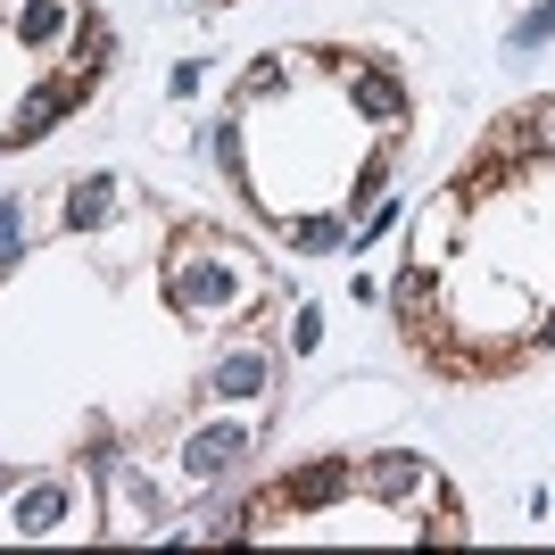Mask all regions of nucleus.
<instances>
[{
  "label": "nucleus",
  "mask_w": 555,
  "mask_h": 555,
  "mask_svg": "<svg viewBox=\"0 0 555 555\" xmlns=\"http://www.w3.org/2000/svg\"><path fill=\"white\" fill-rule=\"evenodd\" d=\"M175 307L183 315H224V307H249L257 299V282L241 274V249H191L175 257Z\"/></svg>",
  "instance_id": "1"
},
{
  "label": "nucleus",
  "mask_w": 555,
  "mask_h": 555,
  "mask_svg": "<svg viewBox=\"0 0 555 555\" xmlns=\"http://www.w3.org/2000/svg\"><path fill=\"white\" fill-rule=\"evenodd\" d=\"M83 92H92V59H83V67H67L59 83H42V92H25V108H17V125H9V141H42Z\"/></svg>",
  "instance_id": "2"
},
{
  "label": "nucleus",
  "mask_w": 555,
  "mask_h": 555,
  "mask_svg": "<svg viewBox=\"0 0 555 555\" xmlns=\"http://www.w3.org/2000/svg\"><path fill=\"white\" fill-rule=\"evenodd\" d=\"M348 108L365 116V125H382V133H398L415 100H406V83H398L390 67H348Z\"/></svg>",
  "instance_id": "3"
},
{
  "label": "nucleus",
  "mask_w": 555,
  "mask_h": 555,
  "mask_svg": "<svg viewBox=\"0 0 555 555\" xmlns=\"http://www.w3.org/2000/svg\"><path fill=\"white\" fill-rule=\"evenodd\" d=\"M67 506H75V489L42 473V481H25L17 498H9V531H17V539H50L59 522H67Z\"/></svg>",
  "instance_id": "4"
},
{
  "label": "nucleus",
  "mask_w": 555,
  "mask_h": 555,
  "mask_svg": "<svg viewBox=\"0 0 555 555\" xmlns=\"http://www.w3.org/2000/svg\"><path fill=\"white\" fill-rule=\"evenodd\" d=\"M241 456H249V431H241V423H208V431H191V448H183V464L199 473V481L232 473Z\"/></svg>",
  "instance_id": "5"
},
{
  "label": "nucleus",
  "mask_w": 555,
  "mask_h": 555,
  "mask_svg": "<svg viewBox=\"0 0 555 555\" xmlns=\"http://www.w3.org/2000/svg\"><path fill=\"white\" fill-rule=\"evenodd\" d=\"M266 382H274V357H266V348H232V357H216V373H208L216 398H266Z\"/></svg>",
  "instance_id": "6"
},
{
  "label": "nucleus",
  "mask_w": 555,
  "mask_h": 555,
  "mask_svg": "<svg viewBox=\"0 0 555 555\" xmlns=\"http://www.w3.org/2000/svg\"><path fill=\"white\" fill-rule=\"evenodd\" d=\"M357 481H365L373 498H423V489H431V464L423 456H365Z\"/></svg>",
  "instance_id": "7"
},
{
  "label": "nucleus",
  "mask_w": 555,
  "mask_h": 555,
  "mask_svg": "<svg viewBox=\"0 0 555 555\" xmlns=\"http://www.w3.org/2000/svg\"><path fill=\"white\" fill-rule=\"evenodd\" d=\"M348 481H357V464H348V456H324V464H307V473H291V481H282V506H332Z\"/></svg>",
  "instance_id": "8"
},
{
  "label": "nucleus",
  "mask_w": 555,
  "mask_h": 555,
  "mask_svg": "<svg viewBox=\"0 0 555 555\" xmlns=\"http://www.w3.org/2000/svg\"><path fill=\"white\" fill-rule=\"evenodd\" d=\"M547 42H555V0H531V9L514 17L506 50H514V59H531V50H547Z\"/></svg>",
  "instance_id": "9"
},
{
  "label": "nucleus",
  "mask_w": 555,
  "mask_h": 555,
  "mask_svg": "<svg viewBox=\"0 0 555 555\" xmlns=\"http://www.w3.org/2000/svg\"><path fill=\"white\" fill-rule=\"evenodd\" d=\"M108 208H116V183H108V175H92V183H75L67 224H75V232H92V224H108Z\"/></svg>",
  "instance_id": "10"
},
{
  "label": "nucleus",
  "mask_w": 555,
  "mask_h": 555,
  "mask_svg": "<svg viewBox=\"0 0 555 555\" xmlns=\"http://www.w3.org/2000/svg\"><path fill=\"white\" fill-rule=\"evenodd\" d=\"M291 249L332 257V249H348V224H340V216H299V224H291Z\"/></svg>",
  "instance_id": "11"
},
{
  "label": "nucleus",
  "mask_w": 555,
  "mask_h": 555,
  "mask_svg": "<svg viewBox=\"0 0 555 555\" xmlns=\"http://www.w3.org/2000/svg\"><path fill=\"white\" fill-rule=\"evenodd\" d=\"M17 34H25V42H59V34H67V0H25Z\"/></svg>",
  "instance_id": "12"
},
{
  "label": "nucleus",
  "mask_w": 555,
  "mask_h": 555,
  "mask_svg": "<svg viewBox=\"0 0 555 555\" xmlns=\"http://www.w3.org/2000/svg\"><path fill=\"white\" fill-rule=\"evenodd\" d=\"M25 257V199H0V274Z\"/></svg>",
  "instance_id": "13"
},
{
  "label": "nucleus",
  "mask_w": 555,
  "mask_h": 555,
  "mask_svg": "<svg viewBox=\"0 0 555 555\" xmlns=\"http://www.w3.org/2000/svg\"><path fill=\"white\" fill-rule=\"evenodd\" d=\"M382 199H390V158H373L365 175H357V191H348V216H357V208H382Z\"/></svg>",
  "instance_id": "14"
},
{
  "label": "nucleus",
  "mask_w": 555,
  "mask_h": 555,
  "mask_svg": "<svg viewBox=\"0 0 555 555\" xmlns=\"http://www.w3.org/2000/svg\"><path fill=\"white\" fill-rule=\"evenodd\" d=\"M249 92H282V59H257V67H249Z\"/></svg>",
  "instance_id": "15"
},
{
  "label": "nucleus",
  "mask_w": 555,
  "mask_h": 555,
  "mask_svg": "<svg viewBox=\"0 0 555 555\" xmlns=\"http://www.w3.org/2000/svg\"><path fill=\"white\" fill-rule=\"evenodd\" d=\"M539 141H547V150H555V108H547V116H539Z\"/></svg>",
  "instance_id": "16"
},
{
  "label": "nucleus",
  "mask_w": 555,
  "mask_h": 555,
  "mask_svg": "<svg viewBox=\"0 0 555 555\" xmlns=\"http://www.w3.org/2000/svg\"><path fill=\"white\" fill-rule=\"evenodd\" d=\"M539 340H555V307H547V332H539Z\"/></svg>",
  "instance_id": "17"
},
{
  "label": "nucleus",
  "mask_w": 555,
  "mask_h": 555,
  "mask_svg": "<svg viewBox=\"0 0 555 555\" xmlns=\"http://www.w3.org/2000/svg\"><path fill=\"white\" fill-rule=\"evenodd\" d=\"M9 481H17V473H9V464H0V489H9Z\"/></svg>",
  "instance_id": "18"
}]
</instances>
